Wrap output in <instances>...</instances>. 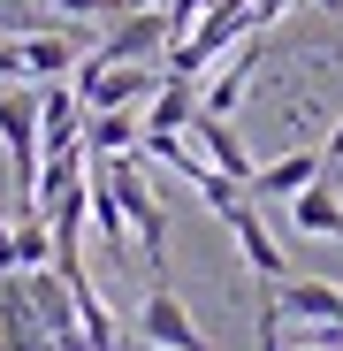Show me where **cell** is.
Segmentation results:
<instances>
[{"label": "cell", "instance_id": "obj_7", "mask_svg": "<svg viewBox=\"0 0 343 351\" xmlns=\"http://www.w3.org/2000/svg\"><path fill=\"white\" fill-rule=\"evenodd\" d=\"M320 176V145H298V153H275V160H259L252 176H244V199H290V191H305Z\"/></svg>", "mask_w": 343, "mask_h": 351}, {"label": "cell", "instance_id": "obj_11", "mask_svg": "<svg viewBox=\"0 0 343 351\" xmlns=\"http://www.w3.org/2000/svg\"><path fill=\"white\" fill-rule=\"evenodd\" d=\"M290 221L305 229V237H335V245H343V206H335V184H328V176H313L305 191H290Z\"/></svg>", "mask_w": 343, "mask_h": 351}, {"label": "cell", "instance_id": "obj_3", "mask_svg": "<svg viewBox=\"0 0 343 351\" xmlns=\"http://www.w3.org/2000/svg\"><path fill=\"white\" fill-rule=\"evenodd\" d=\"M168 46H176V31L160 8H123V23L92 46V62H168Z\"/></svg>", "mask_w": 343, "mask_h": 351}, {"label": "cell", "instance_id": "obj_6", "mask_svg": "<svg viewBox=\"0 0 343 351\" xmlns=\"http://www.w3.org/2000/svg\"><path fill=\"white\" fill-rule=\"evenodd\" d=\"M38 145H46V153H53V145H84V99H77L69 77L38 84Z\"/></svg>", "mask_w": 343, "mask_h": 351}, {"label": "cell", "instance_id": "obj_13", "mask_svg": "<svg viewBox=\"0 0 343 351\" xmlns=\"http://www.w3.org/2000/svg\"><path fill=\"white\" fill-rule=\"evenodd\" d=\"M53 16H123V0H53Z\"/></svg>", "mask_w": 343, "mask_h": 351}, {"label": "cell", "instance_id": "obj_5", "mask_svg": "<svg viewBox=\"0 0 343 351\" xmlns=\"http://www.w3.org/2000/svg\"><path fill=\"white\" fill-rule=\"evenodd\" d=\"M275 313L282 321H305V328H343V290L313 282V275H282L275 282Z\"/></svg>", "mask_w": 343, "mask_h": 351}, {"label": "cell", "instance_id": "obj_8", "mask_svg": "<svg viewBox=\"0 0 343 351\" xmlns=\"http://www.w3.org/2000/svg\"><path fill=\"white\" fill-rule=\"evenodd\" d=\"M38 343H46V321L31 306L23 275H0V351H38Z\"/></svg>", "mask_w": 343, "mask_h": 351}, {"label": "cell", "instance_id": "obj_4", "mask_svg": "<svg viewBox=\"0 0 343 351\" xmlns=\"http://www.w3.org/2000/svg\"><path fill=\"white\" fill-rule=\"evenodd\" d=\"M199 107H206V99H199V84H191V77L160 69V84L138 99V138H183Z\"/></svg>", "mask_w": 343, "mask_h": 351}, {"label": "cell", "instance_id": "obj_10", "mask_svg": "<svg viewBox=\"0 0 343 351\" xmlns=\"http://www.w3.org/2000/svg\"><path fill=\"white\" fill-rule=\"evenodd\" d=\"M229 229H237V245H244V267H259L267 282H282V275H290V252H282V245L267 237V221H259V199H244L237 214H229Z\"/></svg>", "mask_w": 343, "mask_h": 351}, {"label": "cell", "instance_id": "obj_12", "mask_svg": "<svg viewBox=\"0 0 343 351\" xmlns=\"http://www.w3.org/2000/svg\"><path fill=\"white\" fill-rule=\"evenodd\" d=\"M130 145H138V114H130V107L84 114V153H130Z\"/></svg>", "mask_w": 343, "mask_h": 351}, {"label": "cell", "instance_id": "obj_2", "mask_svg": "<svg viewBox=\"0 0 343 351\" xmlns=\"http://www.w3.org/2000/svg\"><path fill=\"white\" fill-rule=\"evenodd\" d=\"M130 321H138V336H145V343H160V351H221V343L191 321V306L176 298V290H145Z\"/></svg>", "mask_w": 343, "mask_h": 351}, {"label": "cell", "instance_id": "obj_1", "mask_svg": "<svg viewBox=\"0 0 343 351\" xmlns=\"http://www.w3.org/2000/svg\"><path fill=\"white\" fill-rule=\"evenodd\" d=\"M92 160H99V176H107L114 206H123L130 237L145 245V267H160V252H168V214H160V199H153V184H145V160H138V153H92Z\"/></svg>", "mask_w": 343, "mask_h": 351}, {"label": "cell", "instance_id": "obj_9", "mask_svg": "<svg viewBox=\"0 0 343 351\" xmlns=\"http://www.w3.org/2000/svg\"><path fill=\"white\" fill-rule=\"evenodd\" d=\"M16 53H23V77H38V84H53V77H69V69H77V38H69V31H53V23L16 31Z\"/></svg>", "mask_w": 343, "mask_h": 351}]
</instances>
